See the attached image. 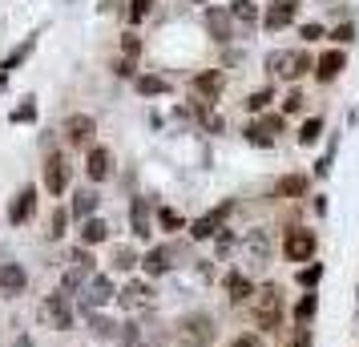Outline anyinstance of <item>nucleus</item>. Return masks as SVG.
Segmentation results:
<instances>
[{
  "instance_id": "nucleus-1",
  "label": "nucleus",
  "mask_w": 359,
  "mask_h": 347,
  "mask_svg": "<svg viewBox=\"0 0 359 347\" xmlns=\"http://www.w3.org/2000/svg\"><path fill=\"white\" fill-rule=\"evenodd\" d=\"M283 319H287V295L278 283H262L255 287V323L266 331H283Z\"/></svg>"
},
{
  "instance_id": "nucleus-2",
  "label": "nucleus",
  "mask_w": 359,
  "mask_h": 347,
  "mask_svg": "<svg viewBox=\"0 0 359 347\" xmlns=\"http://www.w3.org/2000/svg\"><path fill=\"white\" fill-rule=\"evenodd\" d=\"M174 335H178L182 347H210L218 339V323H214L210 311H186L174 323Z\"/></svg>"
},
{
  "instance_id": "nucleus-3",
  "label": "nucleus",
  "mask_w": 359,
  "mask_h": 347,
  "mask_svg": "<svg viewBox=\"0 0 359 347\" xmlns=\"http://www.w3.org/2000/svg\"><path fill=\"white\" fill-rule=\"evenodd\" d=\"M36 319H41L49 331H73V323H77V307H73V299L69 295L49 291V295L36 303Z\"/></svg>"
},
{
  "instance_id": "nucleus-4",
  "label": "nucleus",
  "mask_w": 359,
  "mask_h": 347,
  "mask_svg": "<svg viewBox=\"0 0 359 347\" xmlns=\"http://www.w3.org/2000/svg\"><path fill=\"white\" fill-rule=\"evenodd\" d=\"M278 250H283L287 263H311L319 254V234L311 231V226H291V231H283Z\"/></svg>"
},
{
  "instance_id": "nucleus-5",
  "label": "nucleus",
  "mask_w": 359,
  "mask_h": 347,
  "mask_svg": "<svg viewBox=\"0 0 359 347\" xmlns=\"http://www.w3.org/2000/svg\"><path fill=\"white\" fill-rule=\"evenodd\" d=\"M230 215H234V198H222L218 206H210L206 215H198L194 222H186V234H190L194 243H206V238H214V234L226 226Z\"/></svg>"
},
{
  "instance_id": "nucleus-6",
  "label": "nucleus",
  "mask_w": 359,
  "mask_h": 347,
  "mask_svg": "<svg viewBox=\"0 0 359 347\" xmlns=\"http://www.w3.org/2000/svg\"><path fill=\"white\" fill-rule=\"evenodd\" d=\"M117 299V287L109 275H89V283L81 287V295H77V303H81V311H101L105 303H114Z\"/></svg>"
},
{
  "instance_id": "nucleus-7",
  "label": "nucleus",
  "mask_w": 359,
  "mask_h": 347,
  "mask_svg": "<svg viewBox=\"0 0 359 347\" xmlns=\"http://www.w3.org/2000/svg\"><path fill=\"white\" fill-rule=\"evenodd\" d=\"M114 303H117V307H126L130 315H137V311H149V307L158 303V295H154V287H149L146 279H130L126 287H117Z\"/></svg>"
},
{
  "instance_id": "nucleus-8",
  "label": "nucleus",
  "mask_w": 359,
  "mask_h": 347,
  "mask_svg": "<svg viewBox=\"0 0 359 347\" xmlns=\"http://www.w3.org/2000/svg\"><path fill=\"white\" fill-rule=\"evenodd\" d=\"M61 137H65L69 149H89L93 137H97V121L89 114H69L65 125H61Z\"/></svg>"
},
{
  "instance_id": "nucleus-9",
  "label": "nucleus",
  "mask_w": 359,
  "mask_h": 347,
  "mask_svg": "<svg viewBox=\"0 0 359 347\" xmlns=\"http://www.w3.org/2000/svg\"><path fill=\"white\" fill-rule=\"evenodd\" d=\"M45 190L53 198L69 194V154H61V149H49V158H45Z\"/></svg>"
},
{
  "instance_id": "nucleus-10",
  "label": "nucleus",
  "mask_w": 359,
  "mask_h": 347,
  "mask_svg": "<svg viewBox=\"0 0 359 347\" xmlns=\"http://www.w3.org/2000/svg\"><path fill=\"white\" fill-rule=\"evenodd\" d=\"M202 29H206V36H210V41L226 45L230 36H234V17H230L226 4H210V8L202 13Z\"/></svg>"
},
{
  "instance_id": "nucleus-11",
  "label": "nucleus",
  "mask_w": 359,
  "mask_h": 347,
  "mask_svg": "<svg viewBox=\"0 0 359 347\" xmlns=\"http://www.w3.org/2000/svg\"><path fill=\"white\" fill-rule=\"evenodd\" d=\"M222 89H226V73L222 69H202L198 77H190V93L198 101H206V105H214L222 97Z\"/></svg>"
},
{
  "instance_id": "nucleus-12",
  "label": "nucleus",
  "mask_w": 359,
  "mask_h": 347,
  "mask_svg": "<svg viewBox=\"0 0 359 347\" xmlns=\"http://www.w3.org/2000/svg\"><path fill=\"white\" fill-rule=\"evenodd\" d=\"M36 215V186H20L17 194H13V202H8V226H29Z\"/></svg>"
},
{
  "instance_id": "nucleus-13",
  "label": "nucleus",
  "mask_w": 359,
  "mask_h": 347,
  "mask_svg": "<svg viewBox=\"0 0 359 347\" xmlns=\"http://www.w3.org/2000/svg\"><path fill=\"white\" fill-rule=\"evenodd\" d=\"M130 238H137V243H149L154 238V202L149 198L130 202Z\"/></svg>"
},
{
  "instance_id": "nucleus-14",
  "label": "nucleus",
  "mask_w": 359,
  "mask_h": 347,
  "mask_svg": "<svg viewBox=\"0 0 359 347\" xmlns=\"http://www.w3.org/2000/svg\"><path fill=\"white\" fill-rule=\"evenodd\" d=\"M85 174H89V182H109L114 178V149L109 146H89L85 154Z\"/></svg>"
},
{
  "instance_id": "nucleus-15",
  "label": "nucleus",
  "mask_w": 359,
  "mask_h": 347,
  "mask_svg": "<svg viewBox=\"0 0 359 347\" xmlns=\"http://www.w3.org/2000/svg\"><path fill=\"white\" fill-rule=\"evenodd\" d=\"M299 4H303V0H271V8L262 13V29H266V33L287 29V25L299 17Z\"/></svg>"
},
{
  "instance_id": "nucleus-16",
  "label": "nucleus",
  "mask_w": 359,
  "mask_h": 347,
  "mask_svg": "<svg viewBox=\"0 0 359 347\" xmlns=\"http://www.w3.org/2000/svg\"><path fill=\"white\" fill-rule=\"evenodd\" d=\"M222 291H226V303L243 307V303L255 299V279L243 275V271H226V275H222Z\"/></svg>"
},
{
  "instance_id": "nucleus-17",
  "label": "nucleus",
  "mask_w": 359,
  "mask_h": 347,
  "mask_svg": "<svg viewBox=\"0 0 359 347\" xmlns=\"http://www.w3.org/2000/svg\"><path fill=\"white\" fill-rule=\"evenodd\" d=\"M25 291H29V271L20 263H0V295L20 299Z\"/></svg>"
},
{
  "instance_id": "nucleus-18",
  "label": "nucleus",
  "mask_w": 359,
  "mask_h": 347,
  "mask_svg": "<svg viewBox=\"0 0 359 347\" xmlns=\"http://www.w3.org/2000/svg\"><path fill=\"white\" fill-rule=\"evenodd\" d=\"M101 206V194L97 186H81V190H73V198H69V218L73 222H85V218H93Z\"/></svg>"
},
{
  "instance_id": "nucleus-19",
  "label": "nucleus",
  "mask_w": 359,
  "mask_h": 347,
  "mask_svg": "<svg viewBox=\"0 0 359 347\" xmlns=\"http://www.w3.org/2000/svg\"><path fill=\"white\" fill-rule=\"evenodd\" d=\"M343 69H347V53H343V49H327L323 57L315 61V69H311V73H315V81H319V85H331Z\"/></svg>"
},
{
  "instance_id": "nucleus-20",
  "label": "nucleus",
  "mask_w": 359,
  "mask_h": 347,
  "mask_svg": "<svg viewBox=\"0 0 359 347\" xmlns=\"http://www.w3.org/2000/svg\"><path fill=\"white\" fill-rule=\"evenodd\" d=\"M170 266H174V250L170 247H149L142 254V275L146 279H162V275H170Z\"/></svg>"
},
{
  "instance_id": "nucleus-21",
  "label": "nucleus",
  "mask_w": 359,
  "mask_h": 347,
  "mask_svg": "<svg viewBox=\"0 0 359 347\" xmlns=\"http://www.w3.org/2000/svg\"><path fill=\"white\" fill-rule=\"evenodd\" d=\"M77 243H81V247H105V243H109V222H105V218H85L81 222V231H77Z\"/></svg>"
},
{
  "instance_id": "nucleus-22",
  "label": "nucleus",
  "mask_w": 359,
  "mask_h": 347,
  "mask_svg": "<svg viewBox=\"0 0 359 347\" xmlns=\"http://www.w3.org/2000/svg\"><path fill=\"white\" fill-rule=\"evenodd\" d=\"M307 186H311L307 174H283V178L275 182V198H283V202L307 198Z\"/></svg>"
},
{
  "instance_id": "nucleus-23",
  "label": "nucleus",
  "mask_w": 359,
  "mask_h": 347,
  "mask_svg": "<svg viewBox=\"0 0 359 347\" xmlns=\"http://www.w3.org/2000/svg\"><path fill=\"white\" fill-rule=\"evenodd\" d=\"M109 266L121 271V275H130V271L142 266V254H137V247H133V238H130V243H117V247L109 250Z\"/></svg>"
},
{
  "instance_id": "nucleus-24",
  "label": "nucleus",
  "mask_w": 359,
  "mask_h": 347,
  "mask_svg": "<svg viewBox=\"0 0 359 347\" xmlns=\"http://www.w3.org/2000/svg\"><path fill=\"white\" fill-rule=\"evenodd\" d=\"M133 89H137V97H165L170 93V81L158 77V73H137L133 77Z\"/></svg>"
},
{
  "instance_id": "nucleus-25",
  "label": "nucleus",
  "mask_w": 359,
  "mask_h": 347,
  "mask_svg": "<svg viewBox=\"0 0 359 347\" xmlns=\"http://www.w3.org/2000/svg\"><path fill=\"white\" fill-rule=\"evenodd\" d=\"M36 41H41V33H29V36H25V41H20L17 49H13L8 57H4V61H0V73H8V77H13V69L29 61V53L36 49Z\"/></svg>"
},
{
  "instance_id": "nucleus-26",
  "label": "nucleus",
  "mask_w": 359,
  "mask_h": 347,
  "mask_svg": "<svg viewBox=\"0 0 359 347\" xmlns=\"http://www.w3.org/2000/svg\"><path fill=\"white\" fill-rule=\"evenodd\" d=\"M315 311H319V295H315V291L299 295V299L291 303V319H294V327H307L311 319H315Z\"/></svg>"
},
{
  "instance_id": "nucleus-27",
  "label": "nucleus",
  "mask_w": 359,
  "mask_h": 347,
  "mask_svg": "<svg viewBox=\"0 0 359 347\" xmlns=\"http://www.w3.org/2000/svg\"><path fill=\"white\" fill-rule=\"evenodd\" d=\"M85 319H89V331H93L97 339H117V335H121V323H117V319H109L105 311H89Z\"/></svg>"
},
{
  "instance_id": "nucleus-28",
  "label": "nucleus",
  "mask_w": 359,
  "mask_h": 347,
  "mask_svg": "<svg viewBox=\"0 0 359 347\" xmlns=\"http://www.w3.org/2000/svg\"><path fill=\"white\" fill-rule=\"evenodd\" d=\"M266 69H271V77H287V81H294V53L275 49L271 57H266Z\"/></svg>"
},
{
  "instance_id": "nucleus-29",
  "label": "nucleus",
  "mask_w": 359,
  "mask_h": 347,
  "mask_svg": "<svg viewBox=\"0 0 359 347\" xmlns=\"http://www.w3.org/2000/svg\"><path fill=\"white\" fill-rule=\"evenodd\" d=\"M154 226L165 231V234H178V231H186V218H182L174 206H158V210H154Z\"/></svg>"
},
{
  "instance_id": "nucleus-30",
  "label": "nucleus",
  "mask_w": 359,
  "mask_h": 347,
  "mask_svg": "<svg viewBox=\"0 0 359 347\" xmlns=\"http://www.w3.org/2000/svg\"><path fill=\"white\" fill-rule=\"evenodd\" d=\"M85 283H89V275H85V271H77V266H65V271H61V283H57V291H61V295H69V299H77Z\"/></svg>"
},
{
  "instance_id": "nucleus-31",
  "label": "nucleus",
  "mask_w": 359,
  "mask_h": 347,
  "mask_svg": "<svg viewBox=\"0 0 359 347\" xmlns=\"http://www.w3.org/2000/svg\"><path fill=\"white\" fill-rule=\"evenodd\" d=\"M323 275H327V266H323V263H315V259H311V263H303V266H299V271H294V283H299L303 291H315V287L323 283Z\"/></svg>"
},
{
  "instance_id": "nucleus-32",
  "label": "nucleus",
  "mask_w": 359,
  "mask_h": 347,
  "mask_svg": "<svg viewBox=\"0 0 359 347\" xmlns=\"http://www.w3.org/2000/svg\"><path fill=\"white\" fill-rule=\"evenodd\" d=\"M226 8H230V17L243 20V25H259V20H262V13H259V4H255V0H230Z\"/></svg>"
},
{
  "instance_id": "nucleus-33",
  "label": "nucleus",
  "mask_w": 359,
  "mask_h": 347,
  "mask_svg": "<svg viewBox=\"0 0 359 347\" xmlns=\"http://www.w3.org/2000/svg\"><path fill=\"white\" fill-rule=\"evenodd\" d=\"M69 266H77V271H85V275H97V259H93V250L89 247H69Z\"/></svg>"
},
{
  "instance_id": "nucleus-34",
  "label": "nucleus",
  "mask_w": 359,
  "mask_h": 347,
  "mask_svg": "<svg viewBox=\"0 0 359 347\" xmlns=\"http://www.w3.org/2000/svg\"><path fill=\"white\" fill-rule=\"evenodd\" d=\"M327 130V117H307L303 125H299V146H315Z\"/></svg>"
},
{
  "instance_id": "nucleus-35",
  "label": "nucleus",
  "mask_w": 359,
  "mask_h": 347,
  "mask_svg": "<svg viewBox=\"0 0 359 347\" xmlns=\"http://www.w3.org/2000/svg\"><path fill=\"white\" fill-rule=\"evenodd\" d=\"M335 149H339V133H331L327 149L319 154V162H315V178H327V174H331V165H335Z\"/></svg>"
},
{
  "instance_id": "nucleus-36",
  "label": "nucleus",
  "mask_w": 359,
  "mask_h": 347,
  "mask_svg": "<svg viewBox=\"0 0 359 347\" xmlns=\"http://www.w3.org/2000/svg\"><path fill=\"white\" fill-rule=\"evenodd\" d=\"M271 101H275V89H271V85H262V89H255V93L246 97V109H250V114H266V109H271Z\"/></svg>"
},
{
  "instance_id": "nucleus-37",
  "label": "nucleus",
  "mask_w": 359,
  "mask_h": 347,
  "mask_svg": "<svg viewBox=\"0 0 359 347\" xmlns=\"http://www.w3.org/2000/svg\"><path fill=\"white\" fill-rule=\"evenodd\" d=\"M8 121H13V125H33V121H36V97H25V101H20L17 109L8 114Z\"/></svg>"
},
{
  "instance_id": "nucleus-38",
  "label": "nucleus",
  "mask_w": 359,
  "mask_h": 347,
  "mask_svg": "<svg viewBox=\"0 0 359 347\" xmlns=\"http://www.w3.org/2000/svg\"><path fill=\"white\" fill-rule=\"evenodd\" d=\"M65 234H69V206H57L53 218H49V238L53 243H61Z\"/></svg>"
},
{
  "instance_id": "nucleus-39",
  "label": "nucleus",
  "mask_w": 359,
  "mask_h": 347,
  "mask_svg": "<svg viewBox=\"0 0 359 347\" xmlns=\"http://www.w3.org/2000/svg\"><path fill=\"white\" fill-rule=\"evenodd\" d=\"M246 250H250L255 259H262V263H266V259H271V238H266L262 231H250V234H246Z\"/></svg>"
},
{
  "instance_id": "nucleus-40",
  "label": "nucleus",
  "mask_w": 359,
  "mask_h": 347,
  "mask_svg": "<svg viewBox=\"0 0 359 347\" xmlns=\"http://www.w3.org/2000/svg\"><path fill=\"white\" fill-rule=\"evenodd\" d=\"M311 343H315L311 327H283V347H311Z\"/></svg>"
},
{
  "instance_id": "nucleus-41",
  "label": "nucleus",
  "mask_w": 359,
  "mask_h": 347,
  "mask_svg": "<svg viewBox=\"0 0 359 347\" xmlns=\"http://www.w3.org/2000/svg\"><path fill=\"white\" fill-rule=\"evenodd\" d=\"M255 121H259V130L266 133V137H278V133L287 130V117L283 114H259Z\"/></svg>"
},
{
  "instance_id": "nucleus-42",
  "label": "nucleus",
  "mask_w": 359,
  "mask_h": 347,
  "mask_svg": "<svg viewBox=\"0 0 359 347\" xmlns=\"http://www.w3.org/2000/svg\"><path fill=\"white\" fill-rule=\"evenodd\" d=\"M234 247H238V234L230 231V226H222V231L214 234V254H218V259H226Z\"/></svg>"
},
{
  "instance_id": "nucleus-43",
  "label": "nucleus",
  "mask_w": 359,
  "mask_h": 347,
  "mask_svg": "<svg viewBox=\"0 0 359 347\" xmlns=\"http://www.w3.org/2000/svg\"><path fill=\"white\" fill-rule=\"evenodd\" d=\"M149 8H154V0H130V4H126V17H130V25H142V20L149 17Z\"/></svg>"
},
{
  "instance_id": "nucleus-44",
  "label": "nucleus",
  "mask_w": 359,
  "mask_h": 347,
  "mask_svg": "<svg viewBox=\"0 0 359 347\" xmlns=\"http://www.w3.org/2000/svg\"><path fill=\"white\" fill-rule=\"evenodd\" d=\"M307 109V97L299 93V89H291L287 97H283V117H294V114H303Z\"/></svg>"
},
{
  "instance_id": "nucleus-45",
  "label": "nucleus",
  "mask_w": 359,
  "mask_h": 347,
  "mask_svg": "<svg viewBox=\"0 0 359 347\" xmlns=\"http://www.w3.org/2000/svg\"><path fill=\"white\" fill-rule=\"evenodd\" d=\"M226 347H266V339H262V331H238Z\"/></svg>"
},
{
  "instance_id": "nucleus-46",
  "label": "nucleus",
  "mask_w": 359,
  "mask_h": 347,
  "mask_svg": "<svg viewBox=\"0 0 359 347\" xmlns=\"http://www.w3.org/2000/svg\"><path fill=\"white\" fill-rule=\"evenodd\" d=\"M243 133H246V142H250V146H259V149H271V146H275V137H266V133L259 130V121H250Z\"/></svg>"
},
{
  "instance_id": "nucleus-47",
  "label": "nucleus",
  "mask_w": 359,
  "mask_h": 347,
  "mask_svg": "<svg viewBox=\"0 0 359 347\" xmlns=\"http://www.w3.org/2000/svg\"><path fill=\"white\" fill-rule=\"evenodd\" d=\"M121 53H126L130 61H137V57H142V41H137L133 33H126V36H121Z\"/></svg>"
},
{
  "instance_id": "nucleus-48",
  "label": "nucleus",
  "mask_w": 359,
  "mask_h": 347,
  "mask_svg": "<svg viewBox=\"0 0 359 347\" xmlns=\"http://www.w3.org/2000/svg\"><path fill=\"white\" fill-rule=\"evenodd\" d=\"M331 36V41H339V45H347V41H355V25H351V20H343L339 29H335V33H327Z\"/></svg>"
},
{
  "instance_id": "nucleus-49",
  "label": "nucleus",
  "mask_w": 359,
  "mask_h": 347,
  "mask_svg": "<svg viewBox=\"0 0 359 347\" xmlns=\"http://www.w3.org/2000/svg\"><path fill=\"white\" fill-rule=\"evenodd\" d=\"M299 36H303L307 45H315V41H323V36H327V29H323V25H303V29H299Z\"/></svg>"
},
{
  "instance_id": "nucleus-50",
  "label": "nucleus",
  "mask_w": 359,
  "mask_h": 347,
  "mask_svg": "<svg viewBox=\"0 0 359 347\" xmlns=\"http://www.w3.org/2000/svg\"><path fill=\"white\" fill-rule=\"evenodd\" d=\"M133 69H137V65H133L130 57H117V61H114V73H117V77H133Z\"/></svg>"
},
{
  "instance_id": "nucleus-51",
  "label": "nucleus",
  "mask_w": 359,
  "mask_h": 347,
  "mask_svg": "<svg viewBox=\"0 0 359 347\" xmlns=\"http://www.w3.org/2000/svg\"><path fill=\"white\" fill-rule=\"evenodd\" d=\"M311 206H315V215H327V198H323V194H315V202H311Z\"/></svg>"
},
{
  "instance_id": "nucleus-52",
  "label": "nucleus",
  "mask_w": 359,
  "mask_h": 347,
  "mask_svg": "<svg viewBox=\"0 0 359 347\" xmlns=\"http://www.w3.org/2000/svg\"><path fill=\"white\" fill-rule=\"evenodd\" d=\"M8 347H33V335H17V339H13Z\"/></svg>"
},
{
  "instance_id": "nucleus-53",
  "label": "nucleus",
  "mask_w": 359,
  "mask_h": 347,
  "mask_svg": "<svg viewBox=\"0 0 359 347\" xmlns=\"http://www.w3.org/2000/svg\"><path fill=\"white\" fill-rule=\"evenodd\" d=\"M4 89H8V73H0V93H4Z\"/></svg>"
},
{
  "instance_id": "nucleus-54",
  "label": "nucleus",
  "mask_w": 359,
  "mask_h": 347,
  "mask_svg": "<svg viewBox=\"0 0 359 347\" xmlns=\"http://www.w3.org/2000/svg\"><path fill=\"white\" fill-rule=\"evenodd\" d=\"M355 319H359V283H355Z\"/></svg>"
},
{
  "instance_id": "nucleus-55",
  "label": "nucleus",
  "mask_w": 359,
  "mask_h": 347,
  "mask_svg": "<svg viewBox=\"0 0 359 347\" xmlns=\"http://www.w3.org/2000/svg\"><path fill=\"white\" fill-rule=\"evenodd\" d=\"M194 4H206V0H194Z\"/></svg>"
},
{
  "instance_id": "nucleus-56",
  "label": "nucleus",
  "mask_w": 359,
  "mask_h": 347,
  "mask_svg": "<svg viewBox=\"0 0 359 347\" xmlns=\"http://www.w3.org/2000/svg\"><path fill=\"white\" fill-rule=\"evenodd\" d=\"M137 347H146V343H137Z\"/></svg>"
}]
</instances>
